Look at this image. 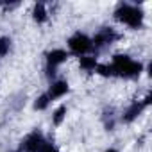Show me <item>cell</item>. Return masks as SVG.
<instances>
[{
    "mask_svg": "<svg viewBox=\"0 0 152 152\" xmlns=\"http://www.w3.org/2000/svg\"><path fill=\"white\" fill-rule=\"evenodd\" d=\"M38 152H61L59 150V147L54 143V141H50V140H47L45 143H43V147L38 150Z\"/></svg>",
    "mask_w": 152,
    "mask_h": 152,
    "instance_id": "10",
    "label": "cell"
},
{
    "mask_svg": "<svg viewBox=\"0 0 152 152\" xmlns=\"http://www.w3.org/2000/svg\"><path fill=\"white\" fill-rule=\"evenodd\" d=\"M66 116H68V106H66V104H59V106L52 111V118H50L54 129H61V127L66 124Z\"/></svg>",
    "mask_w": 152,
    "mask_h": 152,
    "instance_id": "7",
    "label": "cell"
},
{
    "mask_svg": "<svg viewBox=\"0 0 152 152\" xmlns=\"http://www.w3.org/2000/svg\"><path fill=\"white\" fill-rule=\"evenodd\" d=\"M99 63H100V61H99V57H97L95 54H88V56L77 57V68H79V72H84V73H88V75H93V73H95Z\"/></svg>",
    "mask_w": 152,
    "mask_h": 152,
    "instance_id": "6",
    "label": "cell"
},
{
    "mask_svg": "<svg viewBox=\"0 0 152 152\" xmlns=\"http://www.w3.org/2000/svg\"><path fill=\"white\" fill-rule=\"evenodd\" d=\"M47 140H48V138H47L39 129H34V131H31V132H27V134L23 136L22 143L18 145V150H20V152H38V150L43 147V143H45Z\"/></svg>",
    "mask_w": 152,
    "mask_h": 152,
    "instance_id": "3",
    "label": "cell"
},
{
    "mask_svg": "<svg viewBox=\"0 0 152 152\" xmlns=\"http://www.w3.org/2000/svg\"><path fill=\"white\" fill-rule=\"evenodd\" d=\"M31 18H32V22L34 23H38V25H43V23H47L48 20H50V11H48V4H45V2H38V4H32V7H31Z\"/></svg>",
    "mask_w": 152,
    "mask_h": 152,
    "instance_id": "5",
    "label": "cell"
},
{
    "mask_svg": "<svg viewBox=\"0 0 152 152\" xmlns=\"http://www.w3.org/2000/svg\"><path fill=\"white\" fill-rule=\"evenodd\" d=\"M11 50H13V38L7 34H0V59L7 57Z\"/></svg>",
    "mask_w": 152,
    "mask_h": 152,
    "instance_id": "8",
    "label": "cell"
},
{
    "mask_svg": "<svg viewBox=\"0 0 152 152\" xmlns=\"http://www.w3.org/2000/svg\"><path fill=\"white\" fill-rule=\"evenodd\" d=\"M45 93L50 99V102H56L59 99H64L70 93V81L68 79H63V77H57V79H54V81L48 83Z\"/></svg>",
    "mask_w": 152,
    "mask_h": 152,
    "instance_id": "4",
    "label": "cell"
},
{
    "mask_svg": "<svg viewBox=\"0 0 152 152\" xmlns=\"http://www.w3.org/2000/svg\"><path fill=\"white\" fill-rule=\"evenodd\" d=\"M113 20L118 23V25H125L127 29L131 31H141L145 27V22H147V13L143 11V6H138V4H129V2H122L115 7L113 11Z\"/></svg>",
    "mask_w": 152,
    "mask_h": 152,
    "instance_id": "1",
    "label": "cell"
},
{
    "mask_svg": "<svg viewBox=\"0 0 152 152\" xmlns=\"http://www.w3.org/2000/svg\"><path fill=\"white\" fill-rule=\"evenodd\" d=\"M104 152H120V150L115 148V147H107V148H104Z\"/></svg>",
    "mask_w": 152,
    "mask_h": 152,
    "instance_id": "11",
    "label": "cell"
},
{
    "mask_svg": "<svg viewBox=\"0 0 152 152\" xmlns=\"http://www.w3.org/2000/svg\"><path fill=\"white\" fill-rule=\"evenodd\" d=\"M50 99L47 97V93L43 91V93H39L36 99H34V102H32V109L34 111H47L48 107H50Z\"/></svg>",
    "mask_w": 152,
    "mask_h": 152,
    "instance_id": "9",
    "label": "cell"
},
{
    "mask_svg": "<svg viewBox=\"0 0 152 152\" xmlns=\"http://www.w3.org/2000/svg\"><path fill=\"white\" fill-rule=\"evenodd\" d=\"M66 50L70 56L81 57V56H88L93 52V45H91V36H88L83 31H75L72 36H68L66 39Z\"/></svg>",
    "mask_w": 152,
    "mask_h": 152,
    "instance_id": "2",
    "label": "cell"
}]
</instances>
